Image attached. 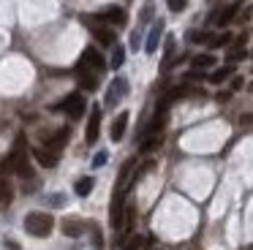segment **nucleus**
<instances>
[{"mask_svg":"<svg viewBox=\"0 0 253 250\" xmlns=\"http://www.w3.org/2000/svg\"><path fill=\"white\" fill-rule=\"evenodd\" d=\"M52 228H55V217L49 212H30L25 217V231L30 237H49Z\"/></svg>","mask_w":253,"mask_h":250,"instance_id":"obj_1","label":"nucleus"},{"mask_svg":"<svg viewBox=\"0 0 253 250\" xmlns=\"http://www.w3.org/2000/svg\"><path fill=\"white\" fill-rule=\"evenodd\" d=\"M84 25L90 27V33H93V38L101 43V46H115V30H109L106 27V22H101L98 16H84Z\"/></svg>","mask_w":253,"mask_h":250,"instance_id":"obj_2","label":"nucleus"},{"mask_svg":"<svg viewBox=\"0 0 253 250\" xmlns=\"http://www.w3.org/2000/svg\"><path fill=\"white\" fill-rule=\"evenodd\" d=\"M6 166H11L22 179H30V177H33V168H30V163H28V152H25L22 144H17V150L11 152V158H8Z\"/></svg>","mask_w":253,"mask_h":250,"instance_id":"obj_3","label":"nucleus"},{"mask_svg":"<svg viewBox=\"0 0 253 250\" xmlns=\"http://www.w3.org/2000/svg\"><path fill=\"white\" fill-rule=\"evenodd\" d=\"M57 112H66L71 120H79L84 114V98L79 92H71L68 98H63V103H57Z\"/></svg>","mask_w":253,"mask_h":250,"instance_id":"obj_4","label":"nucleus"},{"mask_svg":"<svg viewBox=\"0 0 253 250\" xmlns=\"http://www.w3.org/2000/svg\"><path fill=\"white\" fill-rule=\"evenodd\" d=\"M82 65L84 68H93L95 74H101V71L106 68V60H104V54H101L95 46H87L84 54H82Z\"/></svg>","mask_w":253,"mask_h":250,"instance_id":"obj_5","label":"nucleus"},{"mask_svg":"<svg viewBox=\"0 0 253 250\" xmlns=\"http://www.w3.org/2000/svg\"><path fill=\"white\" fill-rule=\"evenodd\" d=\"M98 130H101V109L93 106L90 109V117H87V133H84V141H87V144H95V141H98Z\"/></svg>","mask_w":253,"mask_h":250,"instance_id":"obj_6","label":"nucleus"},{"mask_svg":"<svg viewBox=\"0 0 253 250\" xmlns=\"http://www.w3.org/2000/svg\"><path fill=\"white\" fill-rule=\"evenodd\" d=\"M98 19H101V22H112V25L123 27V25L128 22V16H126V11H123L120 5H106V8L98 14Z\"/></svg>","mask_w":253,"mask_h":250,"instance_id":"obj_7","label":"nucleus"},{"mask_svg":"<svg viewBox=\"0 0 253 250\" xmlns=\"http://www.w3.org/2000/svg\"><path fill=\"white\" fill-rule=\"evenodd\" d=\"M126 92H128V82L123 79V76H117V79L109 84V92H106V106H115Z\"/></svg>","mask_w":253,"mask_h":250,"instance_id":"obj_8","label":"nucleus"},{"mask_svg":"<svg viewBox=\"0 0 253 250\" xmlns=\"http://www.w3.org/2000/svg\"><path fill=\"white\" fill-rule=\"evenodd\" d=\"M68 136H71V130H68V128H57L55 133L49 136V139H44V144H41V147H46V150L57 152V150H63V147H66Z\"/></svg>","mask_w":253,"mask_h":250,"instance_id":"obj_9","label":"nucleus"},{"mask_svg":"<svg viewBox=\"0 0 253 250\" xmlns=\"http://www.w3.org/2000/svg\"><path fill=\"white\" fill-rule=\"evenodd\" d=\"M33 161L39 163L41 168H55L57 166V152L46 150V147H36V150H33Z\"/></svg>","mask_w":253,"mask_h":250,"instance_id":"obj_10","label":"nucleus"},{"mask_svg":"<svg viewBox=\"0 0 253 250\" xmlns=\"http://www.w3.org/2000/svg\"><path fill=\"white\" fill-rule=\"evenodd\" d=\"M240 8H242V0H237V3L226 5L223 11H218V14H212V22H215V25H218V27L229 25V22H231V19H234V16H237V11H240Z\"/></svg>","mask_w":253,"mask_h":250,"instance_id":"obj_11","label":"nucleus"},{"mask_svg":"<svg viewBox=\"0 0 253 250\" xmlns=\"http://www.w3.org/2000/svg\"><path fill=\"white\" fill-rule=\"evenodd\" d=\"M126 128H128V112H120L115 117V123H112V141H123V136H126Z\"/></svg>","mask_w":253,"mask_h":250,"instance_id":"obj_12","label":"nucleus"},{"mask_svg":"<svg viewBox=\"0 0 253 250\" xmlns=\"http://www.w3.org/2000/svg\"><path fill=\"white\" fill-rule=\"evenodd\" d=\"M63 234H66V237H82L84 223L79 220V217H66V220H63Z\"/></svg>","mask_w":253,"mask_h":250,"instance_id":"obj_13","label":"nucleus"},{"mask_svg":"<svg viewBox=\"0 0 253 250\" xmlns=\"http://www.w3.org/2000/svg\"><path fill=\"white\" fill-rule=\"evenodd\" d=\"M161 33H164V22H155V25H153V30H150V36H147V43H144V49H147V54H153L155 49H158Z\"/></svg>","mask_w":253,"mask_h":250,"instance_id":"obj_14","label":"nucleus"},{"mask_svg":"<svg viewBox=\"0 0 253 250\" xmlns=\"http://www.w3.org/2000/svg\"><path fill=\"white\" fill-rule=\"evenodd\" d=\"M215 65V54H196L193 57V71H204V68H212Z\"/></svg>","mask_w":253,"mask_h":250,"instance_id":"obj_15","label":"nucleus"},{"mask_svg":"<svg viewBox=\"0 0 253 250\" xmlns=\"http://www.w3.org/2000/svg\"><path fill=\"white\" fill-rule=\"evenodd\" d=\"M11 196H14V190H11V182H8L3 174H0V207H6L8 201H11Z\"/></svg>","mask_w":253,"mask_h":250,"instance_id":"obj_16","label":"nucleus"},{"mask_svg":"<svg viewBox=\"0 0 253 250\" xmlns=\"http://www.w3.org/2000/svg\"><path fill=\"white\" fill-rule=\"evenodd\" d=\"M234 74V68H231V65H223V68H218V71H212V74L207 76L210 82H212V84H220V82H226L229 79V76Z\"/></svg>","mask_w":253,"mask_h":250,"instance_id":"obj_17","label":"nucleus"},{"mask_svg":"<svg viewBox=\"0 0 253 250\" xmlns=\"http://www.w3.org/2000/svg\"><path fill=\"white\" fill-rule=\"evenodd\" d=\"M79 84H82L84 90H95V87H98V76H95V74H90V71L84 68L82 74H79Z\"/></svg>","mask_w":253,"mask_h":250,"instance_id":"obj_18","label":"nucleus"},{"mask_svg":"<svg viewBox=\"0 0 253 250\" xmlns=\"http://www.w3.org/2000/svg\"><path fill=\"white\" fill-rule=\"evenodd\" d=\"M229 41H231V33H220V36H212V38H210L207 46H210V49H220V46H226Z\"/></svg>","mask_w":253,"mask_h":250,"instance_id":"obj_19","label":"nucleus"},{"mask_svg":"<svg viewBox=\"0 0 253 250\" xmlns=\"http://www.w3.org/2000/svg\"><path fill=\"white\" fill-rule=\"evenodd\" d=\"M93 182H95L93 177H82V179L77 182V188H74V190H77V196H87L90 190H93Z\"/></svg>","mask_w":253,"mask_h":250,"instance_id":"obj_20","label":"nucleus"},{"mask_svg":"<svg viewBox=\"0 0 253 250\" xmlns=\"http://www.w3.org/2000/svg\"><path fill=\"white\" fill-rule=\"evenodd\" d=\"M161 144V133H147V139L142 141V152H153Z\"/></svg>","mask_w":253,"mask_h":250,"instance_id":"obj_21","label":"nucleus"},{"mask_svg":"<svg viewBox=\"0 0 253 250\" xmlns=\"http://www.w3.org/2000/svg\"><path fill=\"white\" fill-rule=\"evenodd\" d=\"M123 60H126V49H123V46H115V52H112V68H120Z\"/></svg>","mask_w":253,"mask_h":250,"instance_id":"obj_22","label":"nucleus"},{"mask_svg":"<svg viewBox=\"0 0 253 250\" xmlns=\"http://www.w3.org/2000/svg\"><path fill=\"white\" fill-rule=\"evenodd\" d=\"M245 49H242V46H231L229 49V54H226V57H229V63H234V60H242V57H245Z\"/></svg>","mask_w":253,"mask_h":250,"instance_id":"obj_23","label":"nucleus"},{"mask_svg":"<svg viewBox=\"0 0 253 250\" xmlns=\"http://www.w3.org/2000/svg\"><path fill=\"white\" fill-rule=\"evenodd\" d=\"M166 5H169V11H174V14H180V11H185L188 0H166Z\"/></svg>","mask_w":253,"mask_h":250,"instance_id":"obj_24","label":"nucleus"},{"mask_svg":"<svg viewBox=\"0 0 253 250\" xmlns=\"http://www.w3.org/2000/svg\"><path fill=\"white\" fill-rule=\"evenodd\" d=\"M188 38H191L193 43H207V41H210V38H212V36H210V33H191V36H188Z\"/></svg>","mask_w":253,"mask_h":250,"instance_id":"obj_25","label":"nucleus"},{"mask_svg":"<svg viewBox=\"0 0 253 250\" xmlns=\"http://www.w3.org/2000/svg\"><path fill=\"white\" fill-rule=\"evenodd\" d=\"M142 242H144L142 237H133L131 242H128V248H126V250H139V248H142Z\"/></svg>","mask_w":253,"mask_h":250,"instance_id":"obj_26","label":"nucleus"},{"mask_svg":"<svg viewBox=\"0 0 253 250\" xmlns=\"http://www.w3.org/2000/svg\"><path fill=\"white\" fill-rule=\"evenodd\" d=\"M106 161H109V155H106V152H98V155H95V161H93V166H104Z\"/></svg>","mask_w":253,"mask_h":250,"instance_id":"obj_27","label":"nucleus"},{"mask_svg":"<svg viewBox=\"0 0 253 250\" xmlns=\"http://www.w3.org/2000/svg\"><path fill=\"white\" fill-rule=\"evenodd\" d=\"M240 87H242V79H240V76H237V79H231V90H240Z\"/></svg>","mask_w":253,"mask_h":250,"instance_id":"obj_28","label":"nucleus"}]
</instances>
